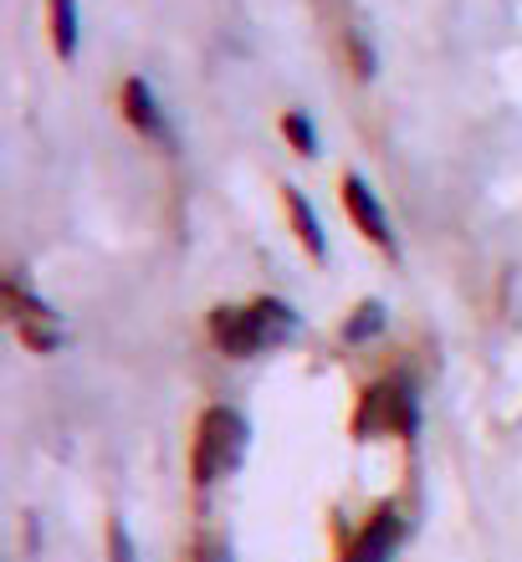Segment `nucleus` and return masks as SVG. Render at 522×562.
Listing matches in <instances>:
<instances>
[{"mask_svg": "<svg viewBox=\"0 0 522 562\" xmlns=\"http://www.w3.org/2000/svg\"><path fill=\"white\" fill-rule=\"evenodd\" d=\"M292 333H298V312L277 296H256L246 307H215V317H210V338L225 358H256L287 342Z\"/></svg>", "mask_w": 522, "mask_h": 562, "instance_id": "obj_1", "label": "nucleus"}, {"mask_svg": "<svg viewBox=\"0 0 522 562\" xmlns=\"http://www.w3.org/2000/svg\"><path fill=\"white\" fill-rule=\"evenodd\" d=\"M246 419L231 409V404H210L206 415H200V425H195V456H190V471L200 486H215V481H225V475L241 465V456H246Z\"/></svg>", "mask_w": 522, "mask_h": 562, "instance_id": "obj_2", "label": "nucleus"}, {"mask_svg": "<svg viewBox=\"0 0 522 562\" xmlns=\"http://www.w3.org/2000/svg\"><path fill=\"white\" fill-rule=\"evenodd\" d=\"M415 419H420L415 389L404 379H379V384L364 389L354 425L358 435H415Z\"/></svg>", "mask_w": 522, "mask_h": 562, "instance_id": "obj_3", "label": "nucleus"}, {"mask_svg": "<svg viewBox=\"0 0 522 562\" xmlns=\"http://www.w3.org/2000/svg\"><path fill=\"white\" fill-rule=\"evenodd\" d=\"M344 205H348V215H354V225L374 240V246L395 251V225H389L385 205H379V194H374L358 175H348V179H344Z\"/></svg>", "mask_w": 522, "mask_h": 562, "instance_id": "obj_4", "label": "nucleus"}, {"mask_svg": "<svg viewBox=\"0 0 522 562\" xmlns=\"http://www.w3.org/2000/svg\"><path fill=\"white\" fill-rule=\"evenodd\" d=\"M400 537H404V521L395 512H379L369 517V527L354 537V548L344 552V562H389L400 552Z\"/></svg>", "mask_w": 522, "mask_h": 562, "instance_id": "obj_5", "label": "nucleus"}, {"mask_svg": "<svg viewBox=\"0 0 522 562\" xmlns=\"http://www.w3.org/2000/svg\"><path fill=\"white\" fill-rule=\"evenodd\" d=\"M11 317L15 327H21V338L31 342V348H42V353H52L57 348V323H52V307L46 302H36V296H26V286L21 281H11Z\"/></svg>", "mask_w": 522, "mask_h": 562, "instance_id": "obj_6", "label": "nucleus"}, {"mask_svg": "<svg viewBox=\"0 0 522 562\" xmlns=\"http://www.w3.org/2000/svg\"><path fill=\"white\" fill-rule=\"evenodd\" d=\"M123 119L134 123L144 138H169L165 113H159V103H154V92L144 77H129V82H123Z\"/></svg>", "mask_w": 522, "mask_h": 562, "instance_id": "obj_7", "label": "nucleus"}, {"mask_svg": "<svg viewBox=\"0 0 522 562\" xmlns=\"http://www.w3.org/2000/svg\"><path fill=\"white\" fill-rule=\"evenodd\" d=\"M287 215H292V225H298V240H302V246H308V256H313V261H323V256H329V240H323V225H318L313 205H308V194H302V190H292V184H287Z\"/></svg>", "mask_w": 522, "mask_h": 562, "instance_id": "obj_8", "label": "nucleus"}, {"mask_svg": "<svg viewBox=\"0 0 522 562\" xmlns=\"http://www.w3.org/2000/svg\"><path fill=\"white\" fill-rule=\"evenodd\" d=\"M52 36H57V57L77 52V11L73 0H52Z\"/></svg>", "mask_w": 522, "mask_h": 562, "instance_id": "obj_9", "label": "nucleus"}, {"mask_svg": "<svg viewBox=\"0 0 522 562\" xmlns=\"http://www.w3.org/2000/svg\"><path fill=\"white\" fill-rule=\"evenodd\" d=\"M282 134L292 138V148H298V154H308V159L318 154V128H313V119H308V113H298V108H292V113L282 119Z\"/></svg>", "mask_w": 522, "mask_h": 562, "instance_id": "obj_10", "label": "nucleus"}, {"mask_svg": "<svg viewBox=\"0 0 522 562\" xmlns=\"http://www.w3.org/2000/svg\"><path fill=\"white\" fill-rule=\"evenodd\" d=\"M379 327H385V307H379V302H364V307H358L354 317H348V327H344V333L358 342V338H374Z\"/></svg>", "mask_w": 522, "mask_h": 562, "instance_id": "obj_11", "label": "nucleus"}, {"mask_svg": "<svg viewBox=\"0 0 522 562\" xmlns=\"http://www.w3.org/2000/svg\"><path fill=\"white\" fill-rule=\"evenodd\" d=\"M108 552H113V562H138L134 558V537H129V527H123V521H113V527H108Z\"/></svg>", "mask_w": 522, "mask_h": 562, "instance_id": "obj_12", "label": "nucleus"}, {"mask_svg": "<svg viewBox=\"0 0 522 562\" xmlns=\"http://www.w3.org/2000/svg\"><path fill=\"white\" fill-rule=\"evenodd\" d=\"M200 562H231L225 542H200Z\"/></svg>", "mask_w": 522, "mask_h": 562, "instance_id": "obj_13", "label": "nucleus"}]
</instances>
